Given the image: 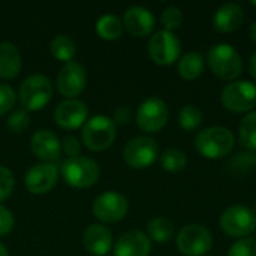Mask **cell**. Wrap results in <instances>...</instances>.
<instances>
[{
	"mask_svg": "<svg viewBox=\"0 0 256 256\" xmlns=\"http://www.w3.org/2000/svg\"><path fill=\"white\" fill-rule=\"evenodd\" d=\"M195 148L206 159H222L234 148V135L228 128L212 126L195 136Z\"/></svg>",
	"mask_w": 256,
	"mask_h": 256,
	"instance_id": "obj_1",
	"label": "cell"
},
{
	"mask_svg": "<svg viewBox=\"0 0 256 256\" xmlns=\"http://www.w3.org/2000/svg\"><path fill=\"white\" fill-rule=\"evenodd\" d=\"M207 64L212 72L225 81H232L243 70V58L240 52L230 44H216L207 51Z\"/></svg>",
	"mask_w": 256,
	"mask_h": 256,
	"instance_id": "obj_2",
	"label": "cell"
},
{
	"mask_svg": "<svg viewBox=\"0 0 256 256\" xmlns=\"http://www.w3.org/2000/svg\"><path fill=\"white\" fill-rule=\"evenodd\" d=\"M62 177L66 184L75 189H87L96 184L100 176L99 165L88 158L76 156L68 158L60 168Z\"/></svg>",
	"mask_w": 256,
	"mask_h": 256,
	"instance_id": "obj_3",
	"label": "cell"
},
{
	"mask_svg": "<svg viewBox=\"0 0 256 256\" xmlns=\"http://www.w3.org/2000/svg\"><path fill=\"white\" fill-rule=\"evenodd\" d=\"M52 96L51 81L40 74L27 76L18 90V100L26 111H39L48 105Z\"/></svg>",
	"mask_w": 256,
	"mask_h": 256,
	"instance_id": "obj_4",
	"label": "cell"
},
{
	"mask_svg": "<svg viewBox=\"0 0 256 256\" xmlns=\"http://www.w3.org/2000/svg\"><path fill=\"white\" fill-rule=\"evenodd\" d=\"M117 136L114 122L106 116H94L82 126L81 138L84 146L92 152H104L112 146Z\"/></svg>",
	"mask_w": 256,
	"mask_h": 256,
	"instance_id": "obj_5",
	"label": "cell"
},
{
	"mask_svg": "<svg viewBox=\"0 0 256 256\" xmlns=\"http://www.w3.org/2000/svg\"><path fill=\"white\" fill-rule=\"evenodd\" d=\"M222 105L236 114L252 112L256 108V84L252 81H232L220 93Z\"/></svg>",
	"mask_w": 256,
	"mask_h": 256,
	"instance_id": "obj_6",
	"label": "cell"
},
{
	"mask_svg": "<svg viewBox=\"0 0 256 256\" xmlns=\"http://www.w3.org/2000/svg\"><path fill=\"white\" fill-rule=\"evenodd\" d=\"M220 230L236 238H248L256 230V214L246 206H231L220 216Z\"/></svg>",
	"mask_w": 256,
	"mask_h": 256,
	"instance_id": "obj_7",
	"label": "cell"
},
{
	"mask_svg": "<svg viewBox=\"0 0 256 256\" xmlns=\"http://www.w3.org/2000/svg\"><path fill=\"white\" fill-rule=\"evenodd\" d=\"M177 248L184 256H206L213 248V236L204 225L189 224L180 230Z\"/></svg>",
	"mask_w": 256,
	"mask_h": 256,
	"instance_id": "obj_8",
	"label": "cell"
},
{
	"mask_svg": "<svg viewBox=\"0 0 256 256\" xmlns=\"http://www.w3.org/2000/svg\"><path fill=\"white\" fill-rule=\"evenodd\" d=\"M159 158V146L150 136H135L123 148L124 162L135 170L148 168Z\"/></svg>",
	"mask_w": 256,
	"mask_h": 256,
	"instance_id": "obj_9",
	"label": "cell"
},
{
	"mask_svg": "<svg viewBox=\"0 0 256 256\" xmlns=\"http://www.w3.org/2000/svg\"><path fill=\"white\" fill-rule=\"evenodd\" d=\"M180 52L182 42L172 32L159 30L148 40V56L159 66L172 64L178 60Z\"/></svg>",
	"mask_w": 256,
	"mask_h": 256,
	"instance_id": "obj_10",
	"label": "cell"
},
{
	"mask_svg": "<svg viewBox=\"0 0 256 256\" xmlns=\"http://www.w3.org/2000/svg\"><path fill=\"white\" fill-rule=\"evenodd\" d=\"M170 111L166 104L160 98L146 99L136 111V124L141 130L148 134H156L162 130L168 123Z\"/></svg>",
	"mask_w": 256,
	"mask_h": 256,
	"instance_id": "obj_11",
	"label": "cell"
},
{
	"mask_svg": "<svg viewBox=\"0 0 256 256\" xmlns=\"http://www.w3.org/2000/svg\"><path fill=\"white\" fill-rule=\"evenodd\" d=\"M129 204L128 200L114 190L99 195L92 206L93 216L104 224H117L128 214Z\"/></svg>",
	"mask_w": 256,
	"mask_h": 256,
	"instance_id": "obj_12",
	"label": "cell"
},
{
	"mask_svg": "<svg viewBox=\"0 0 256 256\" xmlns=\"http://www.w3.org/2000/svg\"><path fill=\"white\" fill-rule=\"evenodd\" d=\"M86 82H87L86 69L82 64L76 62L64 63L56 80L58 93L68 99H75L76 96H80L86 88Z\"/></svg>",
	"mask_w": 256,
	"mask_h": 256,
	"instance_id": "obj_13",
	"label": "cell"
},
{
	"mask_svg": "<svg viewBox=\"0 0 256 256\" xmlns=\"http://www.w3.org/2000/svg\"><path fill=\"white\" fill-rule=\"evenodd\" d=\"M58 178V168L54 164L42 162L33 165L24 178L26 189L33 195H45L48 194L57 183Z\"/></svg>",
	"mask_w": 256,
	"mask_h": 256,
	"instance_id": "obj_14",
	"label": "cell"
},
{
	"mask_svg": "<svg viewBox=\"0 0 256 256\" xmlns=\"http://www.w3.org/2000/svg\"><path fill=\"white\" fill-rule=\"evenodd\" d=\"M88 110L84 102L78 99H66L57 105L54 111V120L57 126L66 130H75L86 124Z\"/></svg>",
	"mask_w": 256,
	"mask_h": 256,
	"instance_id": "obj_15",
	"label": "cell"
},
{
	"mask_svg": "<svg viewBox=\"0 0 256 256\" xmlns=\"http://www.w3.org/2000/svg\"><path fill=\"white\" fill-rule=\"evenodd\" d=\"M123 27L135 38L148 36L154 28V16L144 6H130L123 15Z\"/></svg>",
	"mask_w": 256,
	"mask_h": 256,
	"instance_id": "obj_16",
	"label": "cell"
},
{
	"mask_svg": "<svg viewBox=\"0 0 256 256\" xmlns=\"http://www.w3.org/2000/svg\"><path fill=\"white\" fill-rule=\"evenodd\" d=\"M30 150L38 159L52 164V160L58 159V156H60L62 144H60V140L57 138V135L54 132L46 130V129H40L32 135Z\"/></svg>",
	"mask_w": 256,
	"mask_h": 256,
	"instance_id": "obj_17",
	"label": "cell"
},
{
	"mask_svg": "<svg viewBox=\"0 0 256 256\" xmlns=\"http://www.w3.org/2000/svg\"><path fill=\"white\" fill-rule=\"evenodd\" d=\"M152 242L141 231H128L114 244V256H148Z\"/></svg>",
	"mask_w": 256,
	"mask_h": 256,
	"instance_id": "obj_18",
	"label": "cell"
},
{
	"mask_svg": "<svg viewBox=\"0 0 256 256\" xmlns=\"http://www.w3.org/2000/svg\"><path fill=\"white\" fill-rule=\"evenodd\" d=\"M246 14L238 3L230 2L218 8L213 16V26L219 33H231L238 30L244 22Z\"/></svg>",
	"mask_w": 256,
	"mask_h": 256,
	"instance_id": "obj_19",
	"label": "cell"
},
{
	"mask_svg": "<svg viewBox=\"0 0 256 256\" xmlns=\"http://www.w3.org/2000/svg\"><path fill=\"white\" fill-rule=\"evenodd\" d=\"M82 244L90 255H108V252L111 250V246H112V234L106 226H104L100 224H93L84 231Z\"/></svg>",
	"mask_w": 256,
	"mask_h": 256,
	"instance_id": "obj_20",
	"label": "cell"
},
{
	"mask_svg": "<svg viewBox=\"0 0 256 256\" xmlns=\"http://www.w3.org/2000/svg\"><path fill=\"white\" fill-rule=\"evenodd\" d=\"M22 66L21 52L12 42H0V78H15Z\"/></svg>",
	"mask_w": 256,
	"mask_h": 256,
	"instance_id": "obj_21",
	"label": "cell"
},
{
	"mask_svg": "<svg viewBox=\"0 0 256 256\" xmlns=\"http://www.w3.org/2000/svg\"><path fill=\"white\" fill-rule=\"evenodd\" d=\"M204 64H206V60H204L202 54L198 51H190V52H186L184 56L180 57L177 70L183 80L195 81L202 75Z\"/></svg>",
	"mask_w": 256,
	"mask_h": 256,
	"instance_id": "obj_22",
	"label": "cell"
},
{
	"mask_svg": "<svg viewBox=\"0 0 256 256\" xmlns=\"http://www.w3.org/2000/svg\"><path fill=\"white\" fill-rule=\"evenodd\" d=\"M174 232H176L174 224L164 216L153 218L147 224V237L156 243L171 242L174 237Z\"/></svg>",
	"mask_w": 256,
	"mask_h": 256,
	"instance_id": "obj_23",
	"label": "cell"
},
{
	"mask_svg": "<svg viewBox=\"0 0 256 256\" xmlns=\"http://www.w3.org/2000/svg\"><path fill=\"white\" fill-rule=\"evenodd\" d=\"M96 33L104 40H116L123 33V21L112 14H105L96 22Z\"/></svg>",
	"mask_w": 256,
	"mask_h": 256,
	"instance_id": "obj_24",
	"label": "cell"
},
{
	"mask_svg": "<svg viewBox=\"0 0 256 256\" xmlns=\"http://www.w3.org/2000/svg\"><path fill=\"white\" fill-rule=\"evenodd\" d=\"M50 51L54 58L69 63L76 52V45L68 34H57L50 42Z\"/></svg>",
	"mask_w": 256,
	"mask_h": 256,
	"instance_id": "obj_25",
	"label": "cell"
},
{
	"mask_svg": "<svg viewBox=\"0 0 256 256\" xmlns=\"http://www.w3.org/2000/svg\"><path fill=\"white\" fill-rule=\"evenodd\" d=\"M160 166L168 172H180L188 166V158L186 154L178 148H168L160 156Z\"/></svg>",
	"mask_w": 256,
	"mask_h": 256,
	"instance_id": "obj_26",
	"label": "cell"
},
{
	"mask_svg": "<svg viewBox=\"0 0 256 256\" xmlns=\"http://www.w3.org/2000/svg\"><path fill=\"white\" fill-rule=\"evenodd\" d=\"M240 142L250 152H256V111L248 112L242 118Z\"/></svg>",
	"mask_w": 256,
	"mask_h": 256,
	"instance_id": "obj_27",
	"label": "cell"
},
{
	"mask_svg": "<svg viewBox=\"0 0 256 256\" xmlns=\"http://www.w3.org/2000/svg\"><path fill=\"white\" fill-rule=\"evenodd\" d=\"M178 123L186 132L196 130L202 123V112L195 105H184L178 112Z\"/></svg>",
	"mask_w": 256,
	"mask_h": 256,
	"instance_id": "obj_28",
	"label": "cell"
},
{
	"mask_svg": "<svg viewBox=\"0 0 256 256\" xmlns=\"http://www.w3.org/2000/svg\"><path fill=\"white\" fill-rule=\"evenodd\" d=\"M160 22L164 26V30L172 32L178 28L183 22V12L177 6H168L160 14Z\"/></svg>",
	"mask_w": 256,
	"mask_h": 256,
	"instance_id": "obj_29",
	"label": "cell"
},
{
	"mask_svg": "<svg viewBox=\"0 0 256 256\" xmlns=\"http://www.w3.org/2000/svg\"><path fill=\"white\" fill-rule=\"evenodd\" d=\"M30 124V116L26 110H15L8 117L6 126L12 134H22Z\"/></svg>",
	"mask_w": 256,
	"mask_h": 256,
	"instance_id": "obj_30",
	"label": "cell"
},
{
	"mask_svg": "<svg viewBox=\"0 0 256 256\" xmlns=\"http://www.w3.org/2000/svg\"><path fill=\"white\" fill-rule=\"evenodd\" d=\"M228 256H256L255 238H240L231 244Z\"/></svg>",
	"mask_w": 256,
	"mask_h": 256,
	"instance_id": "obj_31",
	"label": "cell"
},
{
	"mask_svg": "<svg viewBox=\"0 0 256 256\" xmlns=\"http://www.w3.org/2000/svg\"><path fill=\"white\" fill-rule=\"evenodd\" d=\"M14 186H15V178H14L12 171L0 165V202L8 200L12 195Z\"/></svg>",
	"mask_w": 256,
	"mask_h": 256,
	"instance_id": "obj_32",
	"label": "cell"
},
{
	"mask_svg": "<svg viewBox=\"0 0 256 256\" xmlns=\"http://www.w3.org/2000/svg\"><path fill=\"white\" fill-rule=\"evenodd\" d=\"M16 94L15 90L8 84H0V117L10 112L15 106Z\"/></svg>",
	"mask_w": 256,
	"mask_h": 256,
	"instance_id": "obj_33",
	"label": "cell"
},
{
	"mask_svg": "<svg viewBox=\"0 0 256 256\" xmlns=\"http://www.w3.org/2000/svg\"><path fill=\"white\" fill-rule=\"evenodd\" d=\"M15 220H14V214L3 206H0V237L8 236L12 230H14Z\"/></svg>",
	"mask_w": 256,
	"mask_h": 256,
	"instance_id": "obj_34",
	"label": "cell"
},
{
	"mask_svg": "<svg viewBox=\"0 0 256 256\" xmlns=\"http://www.w3.org/2000/svg\"><path fill=\"white\" fill-rule=\"evenodd\" d=\"M62 150L64 152L66 156H69V158H76V156H80L81 144H80V141H78L74 135H68V136H64L63 141H62Z\"/></svg>",
	"mask_w": 256,
	"mask_h": 256,
	"instance_id": "obj_35",
	"label": "cell"
},
{
	"mask_svg": "<svg viewBox=\"0 0 256 256\" xmlns=\"http://www.w3.org/2000/svg\"><path fill=\"white\" fill-rule=\"evenodd\" d=\"M132 110H130V106H128V105H120V106H117L116 108V111H114V114H112V122H114V124H120V126H124V124H128V123H130V120H132Z\"/></svg>",
	"mask_w": 256,
	"mask_h": 256,
	"instance_id": "obj_36",
	"label": "cell"
},
{
	"mask_svg": "<svg viewBox=\"0 0 256 256\" xmlns=\"http://www.w3.org/2000/svg\"><path fill=\"white\" fill-rule=\"evenodd\" d=\"M249 74L254 76V80L256 81V52L252 54V57L249 60Z\"/></svg>",
	"mask_w": 256,
	"mask_h": 256,
	"instance_id": "obj_37",
	"label": "cell"
},
{
	"mask_svg": "<svg viewBox=\"0 0 256 256\" xmlns=\"http://www.w3.org/2000/svg\"><path fill=\"white\" fill-rule=\"evenodd\" d=\"M249 36L256 42V21H254V22L249 26Z\"/></svg>",
	"mask_w": 256,
	"mask_h": 256,
	"instance_id": "obj_38",
	"label": "cell"
},
{
	"mask_svg": "<svg viewBox=\"0 0 256 256\" xmlns=\"http://www.w3.org/2000/svg\"><path fill=\"white\" fill-rule=\"evenodd\" d=\"M0 256H9V254H8V249L0 243Z\"/></svg>",
	"mask_w": 256,
	"mask_h": 256,
	"instance_id": "obj_39",
	"label": "cell"
},
{
	"mask_svg": "<svg viewBox=\"0 0 256 256\" xmlns=\"http://www.w3.org/2000/svg\"><path fill=\"white\" fill-rule=\"evenodd\" d=\"M252 4H254V6L256 8V0H254V2H252Z\"/></svg>",
	"mask_w": 256,
	"mask_h": 256,
	"instance_id": "obj_40",
	"label": "cell"
},
{
	"mask_svg": "<svg viewBox=\"0 0 256 256\" xmlns=\"http://www.w3.org/2000/svg\"><path fill=\"white\" fill-rule=\"evenodd\" d=\"M206 256H214V255H206Z\"/></svg>",
	"mask_w": 256,
	"mask_h": 256,
	"instance_id": "obj_41",
	"label": "cell"
},
{
	"mask_svg": "<svg viewBox=\"0 0 256 256\" xmlns=\"http://www.w3.org/2000/svg\"><path fill=\"white\" fill-rule=\"evenodd\" d=\"M255 214H256V213H255Z\"/></svg>",
	"mask_w": 256,
	"mask_h": 256,
	"instance_id": "obj_42",
	"label": "cell"
}]
</instances>
